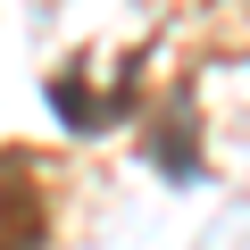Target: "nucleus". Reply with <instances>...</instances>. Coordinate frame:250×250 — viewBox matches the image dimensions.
I'll list each match as a JSON object with an SVG mask.
<instances>
[{
    "label": "nucleus",
    "mask_w": 250,
    "mask_h": 250,
    "mask_svg": "<svg viewBox=\"0 0 250 250\" xmlns=\"http://www.w3.org/2000/svg\"><path fill=\"white\" fill-rule=\"evenodd\" d=\"M50 242V200H42V175L34 159L0 150V250H42Z\"/></svg>",
    "instance_id": "f03ea898"
},
{
    "label": "nucleus",
    "mask_w": 250,
    "mask_h": 250,
    "mask_svg": "<svg viewBox=\"0 0 250 250\" xmlns=\"http://www.w3.org/2000/svg\"><path fill=\"white\" fill-rule=\"evenodd\" d=\"M142 159H150L167 184H192V175H200V150H192V100H167V108H159V125L142 134Z\"/></svg>",
    "instance_id": "7ed1b4c3"
},
{
    "label": "nucleus",
    "mask_w": 250,
    "mask_h": 250,
    "mask_svg": "<svg viewBox=\"0 0 250 250\" xmlns=\"http://www.w3.org/2000/svg\"><path fill=\"white\" fill-rule=\"evenodd\" d=\"M142 100V59H125L117 83H92L83 67H59L50 75V117L67 125V134H108V125H125Z\"/></svg>",
    "instance_id": "f257e3e1"
}]
</instances>
